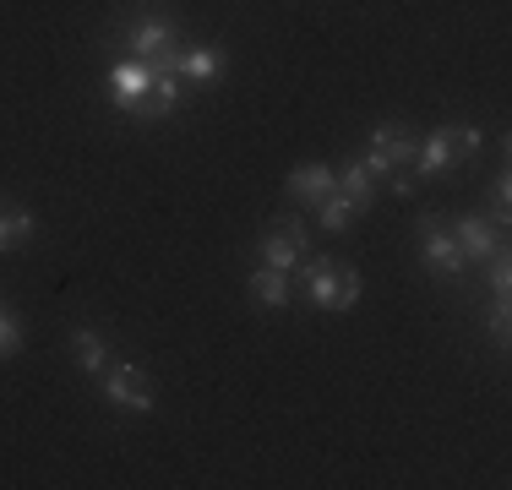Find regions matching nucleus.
Wrapping results in <instances>:
<instances>
[{"label":"nucleus","mask_w":512,"mask_h":490,"mask_svg":"<svg viewBox=\"0 0 512 490\" xmlns=\"http://www.w3.org/2000/svg\"><path fill=\"white\" fill-rule=\"evenodd\" d=\"M316 218H322V235H344V229L355 224L360 213H355V207H349L344 196L333 191V196H327V202H316Z\"/></svg>","instance_id":"nucleus-16"},{"label":"nucleus","mask_w":512,"mask_h":490,"mask_svg":"<svg viewBox=\"0 0 512 490\" xmlns=\"http://www.w3.org/2000/svg\"><path fill=\"white\" fill-rule=\"evenodd\" d=\"M507 213H512V180L496 175V186H491V218H496V224H507Z\"/></svg>","instance_id":"nucleus-19"},{"label":"nucleus","mask_w":512,"mask_h":490,"mask_svg":"<svg viewBox=\"0 0 512 490\" xmlns=\"http://www.w3.org/2000/svg\"><path fill=\"white\" fill-rule=\"evenodd\" d=\"M447 229H453L463 262H491V256L502 251V224H496L491 213H458Z\"/></svg>","instance_id":"nucleus-6"},{"label":"nucleus","mask_w":512,"mask_h":490,"mask_svg":"<svg viewBox=\"0 0 512 490\" xmlns=\"http://www.w3.org/2000/svg\"><path fill=\"white\" fill-rule=\"evenodd\" d=\"M246 289H251V300L262 305V311H284L289 305V273H278V267H256Z\"/></svg>","instance_id":"nucleus-13"},{"label":"nucleus","mask_w":512,"mask_h":490,"mask_svg":"<svg viewBox=\"0 0 512 490\" xmlns=\"http://www.w3.org/2000/svg\"><path fill=\"white\" fill-rule=\"evenodd\" d=\"M414 153H420V137H414L409 126H398V120H382V126L365 137V158H360V164L371 169L376 180H382V175L393 180L398 169L414 164Z\"/></svg>","instance_id":"nucleus-3"},{"label":"nucleus","mask_w":512,"mask_h":490,"mask_svg":"<svg viewBox=\"0 0 512 490\" xmlns=\"http://www.w3.org/2000/svg\"><path fill=\"white\" fill-rule=\"evenodd\" d=\"M485 147V131L469 126V120H458V126H436L431 137H420V153H414V180H442L453 175V169H463L474 153Z\"/></svg>","instance_id":"nucleus-1"},{"label":"nucleus","mask_w":512,"mask_h":490,"mask_svg":"<svg viewBox=\"0 0 512 490\" xmlns=\"http://www.w3.org/2000/svg\"><path fill=\"white\" fill-rule=\"evenodd\" d=\"M507 289H512V267H507V245L491 256V294L496 300H507Z\"/></svg>","instance_id":"nucleus-18"},{"label":"nucleus","mask_w":512,"mask_h":490,"mask_svg":"<svg viewBox=\"0 0 512 490\" xmlns=\"http://www.w3.org/2000/svg\"><path fill=\"white\" fill-rule=\"evenodd\" d=\"M311 256V224L295 213H284L273 229L262 235V262L278 267V273H300V262Z\"/></svg>","instance_id":"nucleus-4"},{"label":"nucleus","mask_w":512,"mask_h":490,"mask_svg":"<svg viewBox=\"0 0 512 490\" xmlns=\"http://www.w3.org/2000/svg\"><path fill=\"white\" fill-rule=\"evenodd\" d=\"M33 224H39V218L22 202H0V251H22V245L33 240Z\"/></svg>","instance_id":"nucleus-14"},{"label":"nucleus","mask_w":512,"mask_h":490,"mask_svg":"<svg viewBox=\"0 0 512 490\" xmlns=\"http://www.w3.org/2000/svg\"><path fill=\"white\" fill-rule=\"evenodd\" d=\"M104 403L109 409H120V414H148L153 409V382H148V371L142 365H104Z\"/></svg>","instance_id":"nucleus-5"},{"label":"nucleus","mask_w":512,"mask_h":490,"mask_svg":"<svg viewBox=\"0 0 512 490\" xmlns=\"http://www.w3.org/2000/svg\"><path fill=\"white\" fill-rule=\"evenodd\" d=\"M224 66H229V55H224V49H213V44H186L175 55V71L186 82H213V77H224Z\"/></svg>","instance_id":"nucleus-11"},{"label":"nucleus","mask_w":512,"mask_h":490,"mask_svg":"<svg viewBox=\"0 0 512 490\" xmlns=\"http://www.w3.org/2000/svg\"><path fill=\"white\" fill-rule=\"evenodd\" d=\"M414 186H420L414 175H398V180H393V191H398V196H414Z\"/></svg>","instance_id":"nucleus-21"},{"label":"nucleus","mask_w":512,"mask_h":490,"mask_svg":"<svg viewBox=\"0 0 512 490\" xmlns=\"http://www.w3.org/2000/svg\"><path fill=\"white\" fill-rule=\"evenodd\" d=\"M507 322H512L507 300H496V305H491V322H485V327H491V338H496V343H507Z\"/></svg>","instance_id":"nucleus-20"},{"label":"nucleus","mask_w":512,"mask_h":490,"mask_svg":"<svg viewBox=\"0 0 512 490\" xmlns=\"http://www.w3.org/2000/svg\"><path fill=\"white\" fill-rule=\"evenodd\" d=\"M126 39H131V60H153V55H169L180 44V28L169 17H158V11H148V17H137L126 28Z\"/></svg>","instance_id":"nucleus-8"},{"label":"nucleus","mask_w":512,"mask_h":490,"mask_svg":"<svg viewBox=\"0 0 512 490\" xmlns=\"http://www.w3.org/2000/svg\"><path fill=\"white\" fill-rule=\"evenodd\" d=\"M71 365L88 371V376H99L109 365V338L93 333V327H77V333H71Z\"/></svg>","instance_id":"nucleus-12"},{"label":"nucleus","mask_w":512,"mask_h":490,"mask_svg":"<svg viewBox=\"0 0 512 490\" xmlns=\"http://www.w3.org/2000/svg\"><path fill=\"white\" fill-rule=\"evenodd\" d=\"M300 284H306L316 311H349V305H360L365 278L355 267H338L333 256H306L300 262Z\"/></svg>","instance_id":"nucleus-2"},{"label":"nucleus","mask_w":512,"mask_h":490,"mask_svg":"<svg viewBox=\"0 0 512 490\" xmlns=\"http://www.w3.org/2000/svg\"><path fill=\"white\" fill-rule=\"evenodd\" d=\"M338 196H344L355 213H365V207L376 202V175L365 164H344V169H338Z\"/></svg>","instance_id":"nucleus-15"},{"label":"nucleus","mask_w":512,"mask_h":490,"mask_svg":"<svg viewBox=\"0 0 512 490\" xmlns=\"http://www.w3.org/2000/svg\"><path fill=\"white\" fill-rule=\"evenodd\" d=\"M284 191H289V202H327V196L338 191V169L333 164H295L289 169V180H284Z\"/></svg>","instance_id":"nucleus-9"},{"label":"nucleus","mask_w":512,"mask_h":490,"mask_svg":"<svg viewBox=\"0 0 512 490\" xmlns=\"http://www.w3.org/2000/svg\"><path fill=\"white\" fill-rule=\"evenodd\" d=\"M22 354V322L0 305V360H17Z\"/></svg>","instance_id":"nucleus-17"},{"label":"nucleus","mask_w":512,"mask_h":490,"mask_svg":"<svg viewBox=\"0 0 512 490\" xmlns=\"http://www.w3.org/2000/svg\"><path fill=\"white\" fill-rule=\"evenodd\" d=\"M420 256H425V267L431 273H442V278H463V251H458V240H453V229H442L436 218H420Z\"/></svg>","instance_id":"nucleus-7"},{"label":"nucleus","mask_w":512,"mask_h":490,"mask_svg":"<svg viewBox=\"0 0 512 490\" xmlns=\"http://www.w3.org/2000/svg\"><path fill=\"white\" fill-rule=\"evenodd\" d=\"M153 88V71L142 66V60H120L115 71H109V104L126 109V115H137V104L148 98Z\"/></svg>","instance_id":"nucleus-10"}]
</instances>
